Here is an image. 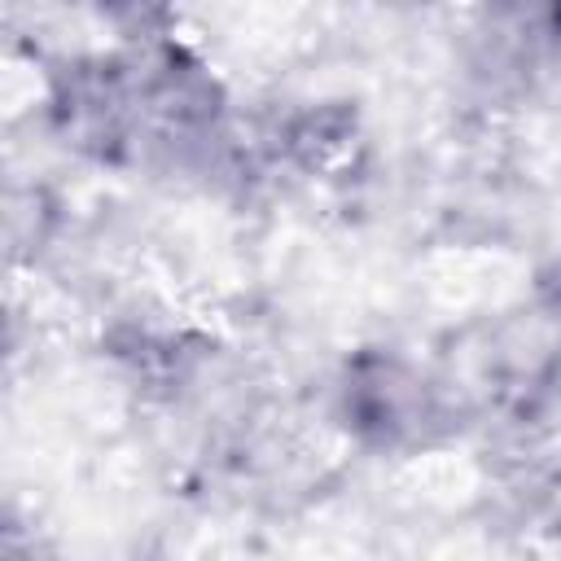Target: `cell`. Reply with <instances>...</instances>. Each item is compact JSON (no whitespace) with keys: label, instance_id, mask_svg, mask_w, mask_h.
<instances>
[{"label":"cell","instance_id":"cell-1","mask_svg":"<svg viewBox=\"0 0 561 561\" xmlns=\"http://www.w3.org/2000/svg\"><path fill=\"white\" fill-rule=\"evenodd\" d=\"M342 416L373 447H412L434 438L451 408L443 390L394 351H364L346 364Z\"/></svg>","mask_w":561,"mask_h":561}]
</instances>
